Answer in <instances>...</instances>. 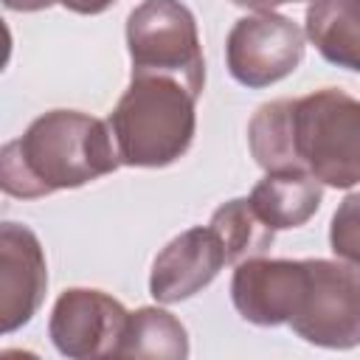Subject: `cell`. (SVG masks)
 <instances>
[{
  "mask_svg": "<svg viewBox=\"0 0 360 360\" xmlns=\"http://www.w3.org/2000/svg\"><path fill=\"white\" fill-rule=\"evenodd\" d=\"M231 295L250 323H290L304 340L329 349L360 343V270L346 264L253 256L239 262Z\"/></svg>",
  "mask_w": 360,
  "mask_h": 360,
  "instance_id": "cell-1",
  "label": "cell"
},
{
  "mask_svg": "<svg viewBox=\"0 0 360 360\" xmlns=\"http://www.w3.org/2000/svg\"><path fill=\"white\" fill-rule=\"evenodd\" d=\"M118 166L110 124L76 110H53L39 115L22 138L3 146L0 183L14 197H45L84 186Z\"/></svg>",
  "mask_w": 360,
  "mask_h": 360,
  "instance_id": "cell-2",
  "label": "cell"
},
{
  "mask_svg": "<svg viewBox=\"0 0 360 360\" xmlns=\"http://www.w3.org/2000/svg\"><path fill=\"white\" fill-rule=\"evenodd\" d=\"M197 96L177 79L160 73H132V82L107 124L127 166H169L194 138Z\"/></svg>",
  "mask_w": 360,
  "mask_h": 360,
  "instance_id": "cell-3",
  "label": "cell"
},
{
  "mask_svg": "<svg viewBox=\"0 0 360 360\" xmlns=\"http://www.w3.org/2000/svg\"><path fill=\"white\" fill-rule=\"evenodd\" d=\"M292 155L298 169L326 186L360 183V101L335 87L295 98Z\"/></svg>",
  "mask_w": 360,
  "mask_h": 360,
  "instance_id": "cell-4",
  "label": "cell"
},
{
  "mask_svg": "<svg viewBox=\"0 0 360 360\" xmlns=\"http://www.w3.org/2000/svg\"><path fill=\"white\" fill-rule=\"evenodd\" d=\"M132 73H160L183 82L197 98L205 62L194 14L180 0H143L127 20Z\"/></svg>",
  "mask_w": 360,
  "mask_h": 360,
  "instance_id": "cell-5",
  "label": "cell"
},
{
  "mask_svg": "<svg viewBox=\"0 0 360 360\" xmlns=\"http://www.w3.org/2000/svg\"><path fill=\"white\" fill-rule=\"evenodd\" d=\"M228 70L245 87H267L290 76L304 56V31L273 11L236 20L225 42Z\"/></svg>",
  "mask_w": 360,
  "mask_h": 360,
  "instance_id": "cell-6",
  "label": "cell"
},
{
  "mask_svg": "<svg viewBox=\"0 0 360 360\" xmlns=\"http://www.w3.org/2000/svg\"><path fill=\"white\" fill-rule=\"evenodd\" d=\"M129 312L101 290H65L51 315V338L68 357L118 354Z\"/></svg>",
  "mask_w": 360,
  "mask_h": 360,
  "instance_id": "cell-7",
  "label": "cell"
},
{
  "mask_svg": "<svg viewBox=\"0 0 360 360\" xmlns=\"http://www.w3.org/2000/svg\"><path fill=\"white\" fill-rule=\"evenodd\" d=\"M48 287L39 239L17 222L0 228V323L3 332L28 323Z\"/></svg>",
  "mask_w": 360,
  "mask_h": 360,
  "instance_id": "cell-8",
  "label": "cell"
},
{
  "mask_svg": "<svg viewBox=\"0 0 360 360\" xmlns=\"http://www.w3.org/2000/svg\"><path fill=\"white\" fill-rule=\"evenodd\" d=\"M222 264H228V253L219 233L211 225L191 228L172 239L155 259L149 290L163 304L183 301L202 290L219 273Z\"/></svg>",
  "mask_w": 360,
  "mask_h": 360,
  "instance_id": "cell-9",
  "label": "cell"
},
{
  "mask_svg": "<svg viewBox=\"0 0 360 360\" xmlns=\"http://www.w3.org/2000/svg\"><path fill=\"white\" fill-rule=\"evenodd\" d=\"M321 180H315L304 169H278L267 172L264 180L256 183L248 202L259 214L264 225L273 231L304 225L321 205Z\"/></svg>",
  "mask_w": 360,
  "mask_h": 360,
  "instance_id": "cell-10",
  "label": "cell"
},
{
  "mask_svg": "<svg viewBox=\"0 0 360 360\" xmlns=\"http://www.w3.org/2000/svg\"><path fill=\"white\" fill-rule=\"evenodd\" d=\"M307 37L323 59L360 73V0H312Z\"/></svg>",
  "mask_w": 360,
  "mask_h": 360,
  "instance_id": "cell-11",
  "label": "cell"
},
{
  "mask_svg": "<svg viewBox=\"0 0 360 360\" xmlns=\"http://www.w3.org/2000/svg\"><path fill=\"white\" fill-rule=\"evenodd\" d=\"M248 141L256 163L267 172L298 169L292 155V101L278 98L262 104L248 127Z\"/></svg>",
  "mask_w": 360,
  "mask_h": 360,
  "instance_id": "cell-12",
  "label": "cell"
},
{
  "mask_svg": "<svg viewBox=\"0 0 360 360\" xmlns=\"http://www.w3.org/2000/svg\"><path fill=\"white\" fill-rule=\"evenodd\" d=\"M118 354H158V357H186V329L177 318L163 309H138L129 315Z\"/></svg>",
  "mask_w": 360,
  "mask_h": 360,
  "instance_id": "cell-13",
  "label": "cell"
},
{
  "mask_svg": "<svg viewBox=\"0 0 360 360\" xmlns=\"http://www.w3.org/2000/svg\"><path fill=\"white\" fill-rule=\"evenodd\" d=\"M211 228L219 233L228 262H245L264 253L273 242V228L259 219L248 200H231L214 211Z\"/></svg>",
  "mask_w": 360,
  "mask_h": 360,
  "instance_id": "cell-14",
  "label": "cell"
},
{
  "mask_svg": "<svg viewBox=\"0 0 360 360\" xmlns=\"http://www.w3.org/2000/svg\"><path fill=\"white\" fill-rule=\"evenodd\" d=\"M329 242H332V250L340 259L360 267V191L349 194L340 202V208L335 211Z\"/></svg>",
  "mask_w": 360,
  "mask_h": 360,
  "instance_id": "cell-15",
  "label": "cell"
},
{
  "mask_svg": "<svg viewBox=\"0 0 360 360\" xmlns=\"http://www.w3.org/2000/svg\"><path fill=\"white\" fill-rule=\"evenodd\" d=\"M65 8L79 11V14H101L104 8H110L115 0H59Z\"/></svg>",
  "mask_w": 360,
  "mask_h": 360,
  "instance_id": "cell-16",
  "label": "cell"
},
{
  "mask_svg": "<svg viewBox=\"0 0 360 360\" xmlns=\"http://www.w3.org/2000/svg\"><path fill=\"white\" fill-rule=\"evenodd\" d=\"M56 0H3V6L11 11H39V8H48Z\"/></svg>",
  "mask_w": 360,
  "mask_h": 360,
  "instance_id": "cell-17",
  "label": "cell"
},
{
  "mask_svg": "<svg viewBox=\"0 0 360 360\" xmlns=\"http://www.w3.org/2000/svg\"><path fill=\"white\" fill-rule=\"evenodd\" d=\"M242 8H253V11H273L276 6H284V3H298V0H231Z\"/></svg>",
  "mask_w": 360,
  "mask_h": 360,
  "instance_id": "cell-18",
  "label": "cell"
}]
</instances>
